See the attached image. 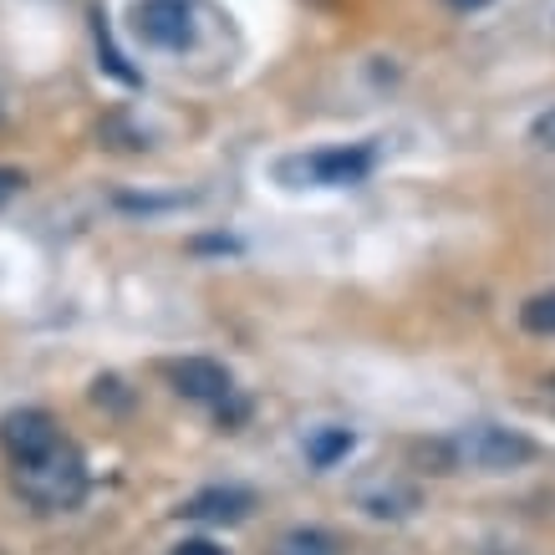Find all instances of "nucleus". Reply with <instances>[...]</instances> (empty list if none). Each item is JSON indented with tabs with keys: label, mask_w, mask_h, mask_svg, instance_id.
<instances>
[{
	"label": "nucleus",
	"mask_w": 555,
	"mask_h": 555,
	"mask_svg": "<svg viewBox=\"0 0 555 555\" xmlns=\"http://www.w3.org/2000/svg\"><path fill=\"white\" fill-rule=\"evenodd\" d=\"M377 169V153L367 143H337V149H317V153H301V158H286L281 164V179L291 189H347V184H362L367 173Z\"/></svg>",
	"instance_id": "1"
},
{
	"label": "nucleus",
	"mask_w": 555,
	"mask_h": 555,
	"mask_svg": "<svg viewBox=\"0 0 555 555\" xmlns=\"http://www.w3.org/2000/svg\"><path fill=\"white\" fill-rule=\"evenodd\" d=\"M16 485L21 494L41 509H67L82 500L87 489V469H82V454H72V449H51V454L31 459V464H16Z\"/></svg>",
	"instance_id": "2"
},
{
	"label": "nucleus",
	"mask_w": 555,
	"mask_h": 555,
	"mask_svg": "<svg viewBox=\"0 0 555 555\" xmlns=\"http://www.w3.org/2000/svg\"><path fill=\"white\" fill-rule=\"evenodd\" d=\"M449 454L464 459V464H474V469H485V474H505V469H520L535 449H530V438L509 434V428L474 423V428H464V434L454 438V449H449Z\"/></svg>",
	"instance_id": "3"
},
{
	"label": "nucleus",
	"mask_w": 555,
	"mask_h": 555,
	"mask_svg": "<svg viewBox=\"0 0 555 555\" xmlns=\"http://www.w3.org/2000/svg\"><path fill=\"white\" fill-rule=\"evenodd\" d=\"M133 31L158 51H184L194 47V11L189 0H138Z\"/></svg>",
	"instance_id": "4"
},
{
	"label": "nucleus",
	"mask_w": 555,
	"mask_h": 555,
	"mask_svg": "<svg viewBox=\"0 0 555 555\" xmlns=\"http://www.w3.org/2000/svg\"><path fill=\"white\" fill-rule=\"evenodd\" d=\"M62 438H56V418L41 413V408H21V413H5L0 423V449L11 454V464H31V459L51 454Z\"/></svg>",
	"instance_id": "5"
},
{
	"label": "nucleus",
	"mask_w": 555,
	"mask_h": 555,
	"mask_svg": "<svg viewBox=\"0 0 555 555\" xmlns=\"http://www.w3.org/2000/svg\"><path fill=\"white\" fill-rule=\"evenodd\" d=\"M164 372H169L173 392H184L194 403H224L235 392V377L219 367V362H209V357H184V362H169Z\"/></svg>",
	"instance_id": "6"
},
{
	"label": "nucleus",
	"mask_w": 555,
	"mask_h": 555,
	"mask_svg": "<svg viewBox=\"0 0 555 555\" xmlns=\"http://www.w3.org/2000/svg\"><path fill=\"white\" fill-rule=\"evenodd\" d=\"M255 509L250 489H199L194 500L184 505L189 520H209V525H235Z\"/></svg>",
	"instance_id": "7"
},
{
	"label": "nucleus",
	"mask_w": 555,
	"mask_h": 555,
	"mask_svg": "<svg viewBox=\"0 0 555 555\" xmlns=\"http://www.w3.org/2000/svg\"><path fill=\"white\" fill-rule=\"evenodd\" d=\"M352 454V428H317V434L306 438V459L317 464V469H332L341 459Z\"/></svg>",
	"instance_id": "8"
},
{
	"label": "nucleus",
	"mask_w": 555,
	"mask_h": 555,
	"mask_svg": "<svg viewBox=\"0 0 555 555\" xmlns=\"http://www.w3.org/2000/svg\"><path fill=\"white\" fill-rule=\"evenodd\" d=\"M520 326L530 337H555V291H540L520 306Z\"/></svg>",
	"instance_id": "9"
},
{
	"label": "nucleus",
	"mask_w": 555,
	"mask_h": 555,
	"mask_svg": "<svg viewBox=\"0 0 555 555\" xmlns=\"http://www.w3.org/2000/svg\"><path fill=\"white\" fill-rule=\"evenodd\" d=\"M275 555H337V535H326V530H291Z\"/></svg>",
	"instance_id": "10"
},
{
	"label": "nucleus",
	"mask_w": 555,
	"mask_h": 555,
	"mask_svg": "<svg viewBox=\"0 0 555 555\" xmlns=\"http://www.w3.org/2000/svg\"><path fill=\"white\" fill-rule=\"evenodd\" d=\"M530 138H535L540 149H555V107H551V113H540V118L530 122Z\"/></svg>",
	"instance_id": "11"
},
{
	"label": "nucleus",
	"mask_w": 555,
	"mask_h": 555,
	"mask_svg": "<svg viewBox=\"0 0 555 555\" xmlns=\"http://www.w3.org/2000/svg\"><path fill=\"white\" fill-rule=\"evenodd\" d=\"M21 184H26V173H16V169H0V204L11 199V194H21Z\"/></svg>",
	"instance_id": "12"
},
{
	"label": "nucleus",
	"mask_w": 555,
	"mask_h": 555,
	"mask_svg": "<svg viewBox=\"0 0 555 555\" xmlns=\"http://www.w3.org/2000/svg\"><path fill=\"white\" fill-rule=\"evenodd\" d=\"M173 555H224L215 540H184V545H173Z\"/></svg>",
	"instance_id": "13"
},
{
	"label": "nucleus",
	"mask_w": 555,
	"mask_h": 555,
	"mask_svg": "<svg viewBox=\"0 0 555 555\" xmlns=\"http://www.w3.org/2000/svg\"><path fill=\"white\" fill-rule=\"evenodd\" d=\"M449 5H454V11H485L489 0H449Z\"/></svg>",
	"instance_id": "14"
},
{
	"label": "nucleus",
	"mask_w": 555,
	"mask_h": 555,
	"mask_svg": "<svg viewBox=\"0 0 555 555\" xmlns=\"http://www.w3.org/2000/svg\"><path fill=\"white\" fill-rule=\"evenodd\" d=\"M545 387H551V392H555V372H551V383H545Z\"/></svg>",
	"instance_id": "15"
}]
</instances>
